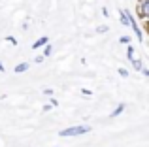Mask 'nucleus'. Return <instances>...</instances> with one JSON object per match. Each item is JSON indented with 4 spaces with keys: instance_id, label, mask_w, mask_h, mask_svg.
<instances>
[{
    "instance_id": "ddd939ff",
    "label": "nucleus",
    "mask_w": 149,
    "mask_h": 147,
    "mask_svg": "<svg viewBox=\"0 0 149 147\" xmlns=\"http://www.w3.org/2000/svg\"><path fill=\"white\" fill-rule=\"evenodd\" d=\"M49 106H51V107H57V106H58V100L51 96V98H49Z\"/></svg>"
},
{
    "instance_id": "9d476101",
    "label": "nucleus",
    "mask_w": 149,
    "mask_h": 147,
    "mask_svg": "<svg viewBox=\"0 0 149 147\" xmlns=\"http://www.w3.org/2000/svg\"><path fill=\"white\" fill-rule=\"evenodd\" d=\"M51 53H53V45H51V44H45L44 45V57H49Z\"/></svg>"
},
{
    "instance_id": "7ed1b4c3",
    "label": "nucleus",
    "mask_w": 149,
    "mask_h": 147,
    "mask_svg": "<svg viewBox=\"0 0 149 147\" xmlns=\"http://www.w3.org/2000/svg\"><path fill=\"white\" fill-rule=\"evenodd\" d=\"M130 28L134 30V34H136V38H138V42H143V32H142V28H140V25H138V21H134V23H130Z\"/></svg>"
},
{
    "instance_id": "20e7f679",
    "label": "nucleus",
    "mask_w": 149,
    "mask_h": 147,
    "mask_svg": "<svg viewBox=\"0 0 149 147\" xmlns=\"http://www.w3.org/2000/svg\"><path fill=\"white\" fill-rule=\"evenodd\" d=\"M45 44H49V38L47 36H42V38H38V40L32 44V49H40V47H44Z\"/></svg>"
},
{
    "instance_id": "f8f14e48",
    "label": "nucleus",
    "mask_w": 149,
    "mask_h": 147,
    "mask_svg": "<svg viewBox=\"0 0 149 147\" xmlns=\"http://www.w3.org/2000/svg\"><path fill=\"white\" fill-rule=\"evenodd\" d=\"M96 32H98V34H104V32H108V25H100L98 28H96Z\"/></svg>"
},
{
    "instance_id": "6e6552de",
    "label": "nucleus",
    "mask_w": 149,
    "mask_h": 147,
    "mask_svg": "<svg viewBox=\"0 0 149 147\" xmlns=\"http://www.w3.org/2000/svg\"><path fill=\"white\" fill-rule=\"evenodd\" d=\"M130 62H132V68H134L136 72H140V70H142V68H143V62H142V60H140V59H132Z\"/></svg>"
},
{
    "instance_id": "9b49d317",
    "label": "nucleus",
    "mask_w": 149,
    "mask_h": 147,
    "mask_svg": "<svg viewBox=\"0 0 149 147\" xmlns=\"http://www.w3.org/2000/svg\"><path fill=\"white\" fill-rule=\"evenodd\" d=\"M130 40H132L130 36H121V38H119V44H123V45H128V44H130Z\"/></svg>"
},
{
    "instance_id": "2eb2a0df",
    "label": "nucleus",
    "mask_w": 149,
    "mask_h": 147,
    "mask_svg": "<svg viewBox=\"0 0 149 147\" xmlns=\"http://www.w3.org/2000/svg\"><path fill=\"white\" fill-rule=\"evenodd\" d=\"M119 76H121V77H128V70H125V68H119Z\"/></svg>"
},
{
    "instance_id": "a211bd4d",
    "label": "nucleus",
    "mask_w": 149,
    "mask_h": 147,
    "mask_svg": "<svg viewBox=\"0 0 149 147\" xmlns=\"http://www.w3.org/2000/svg\"><path fill=\"white\" fill-rule=\"evenodd\" d=\"M81 92H83V94H85V96H91V94H93V92H91V91H89V89H83V91H81Z\"/></svg>"
},
{
    "instance_id": "dca6fc26",
    "label": "nucleus",
    "mask_w": 149,
    "mask_h": 147,
    "mask_svg": "<svg viewBox=\"0 0 149 147\" xmlns=\"http://www.w3.org/2000/svg\"><path fill=\"white\" fill-rule=\"evenodd\" d=\"M140 72H142V74H143V76H146V77H149V68H146V66H143V68H142V70H140Z\"/></svg>"
},
{
    "instance_id": "aec40b11",
    "label": "nucleus",
    "mask_w": 149,
    "mask_h": 147,
    "mask_svg": "<svg viewBox=\"0 0 149 147\" xmlns=\"http://www.w3.org/2000/svg\"><path fill=\"white\" fill-rule=\"evenodd\" d=\"M0 72H4V64H2V60H0Z\"/></svg>"
},
{
    "instance_id": "39448f33",
    "label": "nucleus",
    "mask_w": 149,
    "mask_h": 147,
    "mask_svg": "<svg viewBox=\"0 0 149 147\" xmlns=\"http://www.w3.org/2000/svg\"><path fill=\"white\" fill-rule=\"evenodd\" d=\"M29 68H30V64H29V62H19L17 66L13 68V72H15V74H23V72L29 70Z\"/></svg>"
},
{
    "instance_id": "423d86ee",
    "label": "nucleus",
    "mask_w": 149,
    "mask_h": 147,
    "mask_svg": "<svg viewBox=\"0 0 149 147\" xmlns=\"http://www.w3.org/2000/svg\"><path fill=\"white\" fill-rule=\"evenodd\" d=\"M123 111H125V104H119V106H117L115 110H113L111 113H109V117H111V119H115V117H119V115L123 113Z\"/></svg>"
},
{
    "instance_id": "1a4fd4ad",
    "label": "nucleus",
    "mask_w": 149,
    "mask_h": 147,
    "mask_svg": "<svg viewBox=\"0 0 149 147\" xmlns=\"http://www.w3.org/2000/svg\"><path fill=\"white\" fill-rule=\"evenodd\" d=\"M127 59H128V60H132V59H134V47H132L130 44L127 45Z\"/></svg>"
},
{
    "instance_id": "4468645a",
    "label": "nucleus",
    "mask_w": 149,
    "mask_h": 147,
    "mask_svg": "<svg viewBox=\"0 0 149 147\" xmlns=\"http://www.w3.org/2000/svg\"><path fill=\"white\" fill-rule=\"evenodd\" d=\"M6 42H8V44H13V45H17V40H15L13 36H6Z\"/></svg>"
},
{
    "instance_id": "6ab92c4d",
    "label": "nucleus",
    "mask_w": 149,
    "mask_h": 147,
    "mask_svg": "<svg viewBox=\"0 0 149 147\" xmlns=\"http://www.w3.org/2000/svg\"><path fill=\"white\" fill-rule=\"evenodd\" d=\"M44 94H47V96H51V94H53V91H51V89H45V91H44Z\"/></svg>"
},
{
    "instance_id": "f257e3e1",
    "label": "nucleus",
    "mask_w": 149,
    "mask_h": 147,
    "mask_svg": "<svg viewBox=\"0 0 149 147\" xmlns=\"http://www.w3.org/2000/svg\"><path fill=\"white\" fill-rule=\"evenodd\" d=\"M91 130L89 125H76V126H68L64 130H58V136L61 138H74V136H83Z\"/></svg>"
},
{
    "instance_id": "f03ea898",
    "label": "nucleus",
    "mask_w": 149,
    "mask_h": 147,
    "mask_svg": "<svg viewBox=\"0 0 149 147\" xmlns=\"http://www.w3.org/2000/svg\"><path fill=\"white\" fill-rule=\"evenodd\" d=\"M136 13H138V17H142V15H149V0H138Z\"/></svg>"
},
{
    "instance_id": "0eeeda50",
    "label": "nucleus",
    "mask_w": 149,
    "mask_h": 147,
    "mask_svg": "<svg viewBox=\"0 0 149 147\" xmlns=\"http://www.w3.org/2000/svg\"><path fill=\"white\" fill-rule=\"evenodd\" d=\"M119 21H121L123 26H130V23H128V19H127V15H125L123 10H119Z\"/></svg>"
},
{
    "instance_id": "f3484780",
    "label": "nucleus",
    "mask_w": 149,
    "mask_h": 147,
    "mask_svg": "<svg viewBox=\"0 0 149 147\" xmlns=\"http://www.w3.org/2000/svg\"><path fill=\"white\" fill-rule=\"evenodd\" d=\"M34 60H36L38 64H40V62H44V55H38V57H36V59H34Z\"/></svg>"
}]
</instances>
